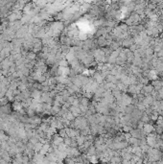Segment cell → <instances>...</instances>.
<instances>
[{"label":"cell","instance_id":"9c48e42d","mask_svg":"<svg viewBox=\"0 0 163 164\" xmlns=\"http://www.w3.org/2000/svg\"><path fill=\"white\" fill-rule=\"evenodd\" d=\"M143 130H144V131H145L146 133L149 134V133L154 132V127L152 125V124H149V123H147V124H144Z\"/></svg>","mask_w":163,"mask_h":164},{"label":"cell","instance_id":"d6986e66","mask_svg":"<svg viewBox=\"0 0 163 164\" xmlns=\"http://www.w3.org/2000/svg\"><path fill=\"white\" fill-rule=\"evenodd\" d=\"M145 53H146V55H151V56H153L154 54V48H152V47H146V49H145Z\"/></svg>","mask_w":163,"mask_h":164},{"label":"cell","instance_id":"cb8c5ba5","mask_svg":"<svg viewBox=\"0 0 163 164\" xmlns=\"http://www.w3.org/2000/svg\"><path fill=\"white\" fill-rule=\"evenodd\" d=\"M154 1L155 2V3H157V4L160 3V2H162V0H154Z\"/></svg>","mask_w":163,"mask_h":164},{"label":"cell","instance_id":"7c38bea8","mask_svg":"<svg viewBox=\"0 0 163 164\" xmlns=\"http://www.w3.org/2000/svg\"><path fill=\"white\" fill-rule=\"evenodd\" d=\"M128 143H129V145L131 147H134V146H139V139L136 137H131L128 140Z\"/></svg>","mask_w":163,"mask_h":164},{"label":"cell","instance_id":"6da1fadb","mask_svg":"<svg viewBox=\"0 0 163 164\" xmlns=\"http://www.w3.org/2000/svg\"><path fill=\"white\" fill-rule=\"evenodd\" d=\"M92 78H93V80H94L97 84H104L105 78L103 77V75L101 74V72L99 71V70H97V71L94 72V74H93V77Z\"/></svg>","mask_w":163,"mask_h":164},{"label":"cell","instance_id":"3957f363","mask_svg":"<svg viewBox=\"0 0 163 164\" xmlns=\"http://www.w3.org/2000/svg\"><path fill=\"white\" fill-rule=\"evenodd\" d=\"M154 99L153 98V96H152L151 94H149V95H145L142 103L145 105L146 107H151L152 105H153V103H154Z\"/></svg>","mask_w":163,"mask_h":164},{"label":"cell","instance_id":"5b68a950","mask_svg":"<svg viewBox=\"0 0 163 164\" xmlns=\"http://www.w3.org/2000/svg\"><path fill=\"white\" fill-rule=\"evenodd\" d=\"M154 89V87H153V84H146V86L143 87V88L141 89L140 93H142V94H144V95H149V94H151L152 91H153Z\"/></svg>","mask_w":163,"mask_h":164},{"label":"cell","instance_id":"277c9868","mask_svg":"<svg viewBox=\"0 0 163 164\" xmlns=\"http://www.w3.org/2000/svg\"><path fill=\"white\" fill-rule=\"evenodd\" d=\"M134 43V39L130 37V38H127V39H124L122 40V47L123 48H130L131 45Z\"/></svg>","mask_w":163,"mask_h":164},{"label":"cell","instance_id":"8992f818","mask_svg":"<svg viewBox=\"0 0 163 164\" xmlns=\"http://www.w3.org/2000/svg\"><path fill=\"white\" fill-rule=\"evenodd\" d=\"M12 110H13V106H11V105L9 104L0 107V112L5 113V114H10V115H11V114H12Z\"/></svg>","mask_w":163,"mask_h":164},{"label":"cell","instance_id":"4fadbf2b","mask_svg":"<svg viewBox=\"0 0 163 164\" xmlns=\"http://www.w3.org/2000/svg\"><path fill=\"white\" fill-rule=\"evenodd\" d=\"M59 50H61V52H62L64 56H66L67 54L70 52V50H71V48H70V46H68V45L66 44H62L61 45V47H59Z\"/></svg>","mask_w":163,"mask_h":164},{"label":"cell","instance_id":"8fae6325","mask_svg":"<svg viewBox=\"0 0 163 164\" xmlns=\"http://www.w3.org/2000/svg\"><path fill=\"white\" fill-rule=\"evenodd\" d=\"M86 155H97V150H96V147L93 145V144H91L90 146H89V148L87 149V151H86Z\"/></svg>","mask_w":163,"mask_h":164},{"label":"cell","instance_id":"7a4b0ae2","mask_svg":"<svg viewBox=\"0 0 163 164\" xmlns=\"http://www.w3.org/2000/svg\"><path fill=\"white\" fill-rule=\"evenodd\" d=\"M151 84H153V87H154V90H160L162 88V86H163V81L160 80V79H156V80H153L151 82Z\"/></svg>","mask_w":163,"mask_h":164},{"label":"cell","instance_id":"5bb4252c","mask_svg":"<svg viewBox=\"0 0 163 164\" xmlns=\"http://www.w3.org/2000/svg\"><path fill=\"white\" fill-rule=\"evenodd\" d=\"M142 63H143V60L141 57H135L134 56V60H132V64L135 66H138V67H141V65H142Z\"/></svg>","mask_w":163,"mask_h":164},{"label":"cell","instance_id":"9a60e30c","mask_svg":"<svg viewBox=\"0 0 163 164\" xmlns=\"http://www.w3.org/2000/svg\"><path fill=\"white\" fill-rule=\"evenodd\" d=\"M25 58L28 59L29 60H36L38 56H37V53H35V52H33V51H28V53H27V55L25 56Z\"/></svg>","mask_w":163,"mask_h":164},{"label":"cell","instance_id":"30bf717a","mask_svg":"<svg viewBox=\"0 0 163 164\" xmlns=\"http://www.w3.org/2000/svg\"><path fill=\"white\" fill-rule=\"evenodd\" d=\"M69 111H71L75 117H78L81 115V111H80V107H75V106H72L71 105L70 107H69Z\"/></svg>","mask_w":163,"mask_h":164},{"label":"cell","instance_id":"ffe728a7","mask_svg":"<svg viewBox=\"0 0 163 164\" xmlns=\"http://www.w3.org/2000/svg\"><path fill=\"white\" fill-rule=\"evenodd\" d=\"M138 48H139V45L136 44V43H134V44L131 45V46H130V47L129 48V49H130V50L131 51V52H134V51L137 50Z\"/></svg>","mask_w":163,"mask_h":164},{"label":"cell","instance_id":"2e32d148","mask_svg":"<svg viewBox=\"0 0 163 164\" xmlns=\"http://www.w3.org/2000/svg\"><path fill=\"white\" fill-rule=\"evenodd\" d=\"M134 108H135V106H134V105H132V104L128 105V106H126V107H124V113L130 114L131 112H132V111H134Z\"/></svg>","mask_w":163,"mask_h":164},{"label":"cell","instance_id":"603a6c76","mask_svg":"<svg viewBox=\"0 0 163 164\" xmlns=\"http://www.w3.org/2000/svg\"><path fill=\"white\" fill-rule=\"evenodd\" d=\"M162 110H163V100H159V111H162Z\"/></svg>","mask_w":163,"mask_h":164},{"label":"cell","instance_id":"e0dca14e","mask_svg":"<svg viewBox=\"0 0 163 164\" xmlns=\"http://www.w3.org/2000/svg\"><path fill=\"white\" fill-rule=\"evenodd\" d=\"M116 87H117V88H118L119 90H121L122 92H128V86L124 84L122 82H120V81L116 84Z\"/></svg>","mask_w":163,"mask_h":164},{"label":"cell","instance_id":"52a82bcc","mask_svg":"<svg viewBox=\"0 0 163 164\" xmlns=\"http://www.w3.org/2000/svg\"><path fill=\"white\" fill-rule=\"evenodd\" d=\"M105 81H106V82H107V83H112V84H116L120 80H118V79H117V78H116L114 75L108 74L107 77L105 78Z\"/></svg>","mask_w":163,"mask_h":164},{"label":"cell","instance_id":"44dd1931","mask_svg":"<svg viewBox=\"0 0 163 164\" xmlns=\"http://www.w3.org/2000/svg\"><path fill=\"white\" fill-rule=\"evenodd\" d=\"M154 55H155L157 58H162L163 57V48L161 49V50L158 51L157 53H154Z\"/></svg>","mask_w":163,"mask_h":164},{"label":"cell","instance_id":"7402d4cb","mask_svg":"<svg viewBox=\"0 0 163 164\" xmlns=\"http://www.w3.org/2000/svg\"><path fill=\"white\" fill-rule=\"evenodd\" d=\"M158 100H163V89L158 90Z\"/></svg>","mask_w":163,"mask_h":164},{"label":"cell","instance_id":"ba28073f","mask_svg":"<svg viewBox=\"0 0 163 164\" xmlns=\"http://www.w3.org/2000/svg\"><path fill=\"white\" fill-rule=\"evenodd\" d=\"M41 94H42V91L39 89H34L31 92V97H32L33 99H35V100H39L40 99V97H41Z\"/></svg>","mask_w":163,"mask_h":164},{"label":"cell","instance_id":"ac0fdd59","mask_svg":"<svg viewBox=\"0 0 163 164\" xmlns=\"http://www.w3.org/2000/svg\"><path fill=\"white\" fill-rule=\"evenodd\" d=\"M150 119L153 121V122H156L157 121V119H158V116H159V113H158V111H154L153 112H152L150 115Z\"/></svg>","mask_w":163,"mask_h":164}]
</instances>
